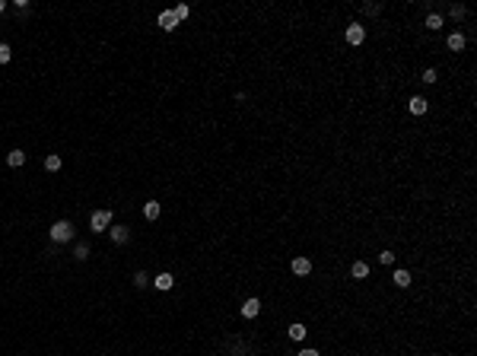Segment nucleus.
Here are the masks:
<instances>
[{"mask_svg": "<svg viewBox=\"0 0 477 356\" xmlns=\"http://www.w3.org/2000/svg\"><path fill=\"white\" fill-rule=\"evenodd\" d=\"M73 236H77V226H73L70 219H57V223H51V242H55V245L73 242Z\"/></svg>", "mask_w": 477, "mask_h": 356, "instance_id": "obj_1", "label": "nucleus"}, {"mask_svg": "<svg viewBox=\"0 0 477 356\" xmlns=\"http://www.w3.org/2000/svg\"><path fill=\"white\" fill-rule=\"evenodd\" d=\"M344 38H347V45H353V48H360L363 42H366V29H363L360 23H350L344 29Z\"/></svg>", "mask_w": 477, "mask_h": 356, "instance_id": "obj_2", "label": "nucleus"}, {"mask_svg": "<svg viewBox=\"0 0 477 356\" xmlns=\"http://www.w3.org/2000/svg\"><path fill=\"white\" fill-rule=\"evenodd\" d=\"M109 226H112V210H96L89 217V229L92 232H105Z\"/></svg>", "mask_w": 477, "mask_h": 356, "instance_id": "obj_3", "label": "nucleus"}, {"mask_svg": "<svg viewBox=\"0 0 477 356\" xmlns=\"http://www.w3.org/2000/svg\"><path fill=\"white\" fill-rule=\"evenodd\" d=\"M407 111H411L414 118H423L429 111V99H423V96H411L407 99Z\"/></svg>", "mask_w": 477, "mask_h": 356, "instance_id": "obj_4", "label": "nucleus"}, {"mask_svg": "<svg viewBox=\"0 0 477 356\" xmlns=\"http://www.w3.org/2000/svg\"><path fill=\"white\" fill-rule=\"evenodd\" d=\"M156 23H159V29H166V32H175L178 29V19H175V13H172V10H163Z\"/></svg>", "mask_w": 477, "mask_h": 356, "instance_id": "obj_5", "label": "nucleus"}, {"mask_svg": "<svg viewBox=\"0 0 477 356\" xmlns=\"http://www.w3.org/2000/svg\"><path fill=\"white\" fill-rule=\"evenodd\" d=\"M293 274H296V277H309V274H312V261H309V258H302V254H299V258H293Z\"/></svg>", "mask_w": 477, "mask_h": 356, "instance_id": "obj_6", "label": "nucleus"}, {"mask_svg": "<svg viewBox=\"0 0 477 356\" xmlns=\"http://www.w3.org/2000/svg\"><path fill=\"white\" fill-rule=\"evenodd\" d=\"M306 334H309V328L302 325V321H293V325L286 328V337H290V340H296V344H299V340H306Z\"/></svg>", "mask_w": 477, "mask_h": 356, "instance_id": "obj_7", "label": "nucleus"}, {"mask_svg": "<svg viewBox=\"0 0 477 356\" xmlns=\"http://www.w3.org/2000/svg\"><path fill=\"white\" fill-rule=\"evenodd\" d=\"M153 286H156V290H163V293H166V290H172V286H175V277H172V274H166V271H163V274H156V277H153Z\"/></svg>", "mask_w": 477, "mask_h": 356, "instance_id": "obj_8", "label": "nucleus"}, {"mask_svg": "<svg viewBox=\"0 0 477 356\" xmlns=\"http://www.w3.org/2000/svg\"><path fill=\"white\" fill-rule=\"evenodd\" d=\"M109 236H112V242H115V245H124V242L131 239V229H127V226H112Z\"/></svg>", "mask_w": 477, "mask_h": 356, "instance_id": "obj_9", "label": "nucleus"}, {"mask_svg": "<svg viewBox=\"0 0 477 356\" xmlns=\"http://www.w3.org/2000/svg\"><path fill=\"white\" fill-rule=\"evenodd\" d=\"M258 312H261L258 299H245V302H242V318H258Z\"/></svg>", "mask_w": 477, "mask_h": 356, "instance_id": "obj_10", "label": "nucleus"}, {"mask_svg": "<svg viewBox=\"0 0 477 356\" xmlns=\"http://www.w3.org/2000/svg\"><path fill=\"white\" fill-rule=\"evenodd\" d=\"M350 277L353 280H366L369 277V264H366V261H353V264H350Z\"/></svg>", "mask_w": 477, "mask_h": 356, "instance_id": "obj_11", "label": "nucleus"}, {"mask_svg": "<svg viewBox=\"0 0 477 356\" xmlns=\"http://www.w3.org/2000/svg\"><path fill=\"white\" fill-rule=\"evenodd\" d=\"M446 48L449 51H465V35H461V32H452V35L446 38Z\"/></svg>", "mask_w": 477, "mask_h": 356, "instance_id": "obj_12", "label": "nucleus"}, {"mask_svg": "<svg viewBox=\"0 0 477 356\" xmlns=\"http://www.w3.org/2000/svg\"><path fill=\"white\" fill-rule=\"evenodd\" d=\"M159 210H163V207H159V200H146V204H143V217L150 219V223L159 217Z\"/></svg>", "mask_w": 477, "mask_h": 356, "instance_id": "obj_13", "label": "nucleus"}, {"mask_svg": "<svg viewBox=\"0 0 477 356\" xmlns=\"http://www.w3.org/2000/svg\"><path fill=\"white\" fill-rule=\"evenodd\" d=\"M6 163H10L13 169H19V165H26V153L23 150H10L6 153Z\"/></svg>", "mask_w": 477, "mask_h": 356, "instance_id": "obj_14", "label": "nucleus"}, {"mask_svg": "<svg viewBox=\"0 0 477 356\" xmlns=\"http://www.w3.org/2000/svg\"><path fill=\"white\" fill-rule=\"evenodd\" d=\"M392 280H394V286H401V290H407V286H411V274H407V271H394Z\"/></svg>", "mask_w": 477, "mask_h": 356, "instance_id": "obj_15", "label": "nucleus"}, {"mask_svg": "<svg viewBox=\"0 0 477 356\" xmlns=\"http://www.w3.org/2000/svg\"><path fill=\"white\" fill-rule=\"evenodd\" d=\"M423 26H426L429 32H439L446 23H442V16H439V13H429V16H426V23H423Z\"/></svg>", "mask_w": 477, "mask_h": 356, "instance_id": "obj_16", "label": "nucleus"}, {"mask_svg": "<svg viewBox=\"0 0 477 356\" xmlns=\"http://www.w3.org/2000/svg\"><path fill=\"white\" fill-rule=\"evenodd\" d=\"M60 165H64V163H60V156H57V153L45 156V172H60Z\"/></svg>", "mask_w": 477, "mask_h": 356, "instance_id": "obj_17", "label": "nucleus"}, {"mask_svg": "<svg viewBox=\"0 0 477 356\" xmlns=\"http://www.w3.org/2000/svg\"><path fill=\"white\" fill-rule=\"evenodd\" d=\"M134 286H137V290H146V286H150V274L137 271V274H134Z\"/></svg>", "mask_w": 477, "mask_h": 356, "instance_id": "obj_18", "label": "nucleus"}, {"mask_svg": "<svg viewBox=\"0 0 477 356\" xmlns=\"http://www.w3.org/2000/svg\"><path fill=\"white\" fill-rule=\"evenodd\" d=\"M73 254H77V261H86L89 258V245H86V242H77V251Z\"/></svg>", "mask_w": 477, "mask_h": 356, "instance_id": "obj_19", "label": "nucleus"}, {"mask_svg": "<svg viewBox=\"0 0 477 356\" xmlns=\"http://www.w3.org/2000/svg\"><path fill=\"white\" fill-rule=\"evenodd\" d=\"M172 13H175V19L181 23V19H188V13H191V10H188V3H178V6H175Z\"/></svg>", "mask_w": 477, "mask_h": 356, "instance_id": "obj_20", "label": "nucleus"}, {"mask_svg": "<svg viewBox=\"0 0 477 356\" xmlns=\"http://www.w3.org/2000/svg\"><path fill=\"white\" fill-rule=\"evenodd\" d=\"M10 57H13V48H10V45H3V42H0V64H6Z\"/></svg>", "mask_w": 477, "mask_h": 356, "instance_id": "obj_21", "label": "nucleus"}, {"mask_svg": "<svg viewBox=\"0 0 477 356\" xmlns=\"http://www.w3.org/2000/svg\"><path fill=\"white\" fill-rule=\"evenodd\" d=\"M436 77H439V73H436L433 67H429V70H423V77H420V80H423V83H429V86H433V83H436Z\"/></svg>", "mask_w": 477, "mask_h": 356, "instance_id": "obj_22", "label": "nucleus"}, {"mask_svg": "<svg viewBox=\"0 0 477 356\" xmlns=\"http://www.w3.org/2000/svg\"><path fill=\"white\" fill-rule=\"evenodd\" d=\"M379 261H382L385 267H392V264H394V251H382V254H379Z\"/></svg>", "mask_w": 477, "mask_h": 356, "instance_id": "obj_23", "label": "nucleus"}, {"mask_svg": "<svg viewBox=\"0 0 477 356\" xmlns=\"http://www.w3.org/2000/svg\"><path fill=\"white\" fill-rule=\"evenodd\" d=\"M296 356H321V353L315 350V347H306V350H302V353H296Z\"/></svg>", "mask_w": 477, "mask_h": 356, "instance_id": "obj_24", "label": "nucleus"}, {"mask_svg": "<svg viewBox=\"0 0 477 356\" xmlns=\"http://www.w3.org/2000/svg\"><path fill=\"white\" fill-rule=\"evenodd\" d=\"M6 10V0H0V13H3Z\"/></svg>", "mask_w": 477, "mask_h": 356, "instance_id": "obj_25", "label": "nucleus"}]
</instances>
